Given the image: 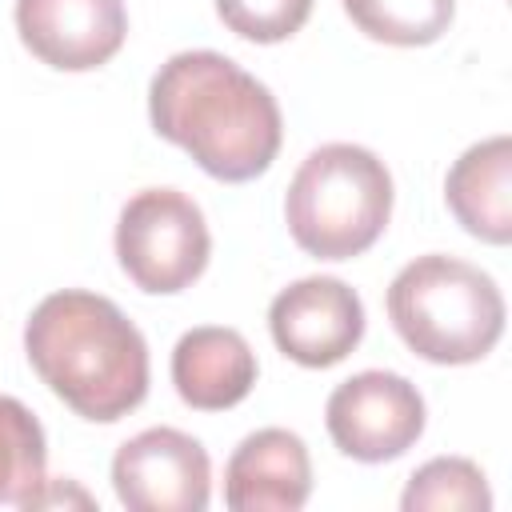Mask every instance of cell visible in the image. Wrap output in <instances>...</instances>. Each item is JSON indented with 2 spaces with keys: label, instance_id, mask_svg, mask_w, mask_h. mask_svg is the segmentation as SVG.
<instances>
[{
  "label": "cell",
  "instance_id": "1",
  "mask_svg": "<svg viewBox=\"0 0 512 512\" xmlns=\"http://www.w3.org/2000/svg\"><path fill=\"white\" fill-rule=\"evenodd\" d=\"M148 120L160 140L184 148L224 184L264 176L284 140V116L268 84L212 48L176 52L156 68Z\"/></svg>",
  "mask_w": 512,
  "mask_h": 512
},
{
  "label": "cell",
  "instance_id": "2",
  "mask_svg": "<svg viewBox=\"0 0 512 512\" xmlns=\"http://www.w3.org/2000/svg\"><path fill=\"white\" fill-rule=\"evenodd\" d=\"M24 352L52 396L84 420L112 424L148 396V344L108 296H44L24 324Z\"/></svg>",
  "mask_w": 512,
  "mask_h": 512
},
{
  "label": "cell",
  "instance_id": "3",
  "mask_svg": "<svg viewBox=\"0 0 512 512\" xmlns=\"http://www.w3.org/2000/svg\"><path fill=\"white\" fill-rule=\"evenodd\" d=\"M504 316L496 280L460 256H416L388 284V320L428 364L484 360L504 336Z\"/></svg>",
  "mask_w": 512,
  "mask_h": 512
},
{
  "label": "cell",
  "instance_id": "4",
  "mask_svg": "<svg viewBox=\"0 0 512 512\" xmlns=\"http://www.w3.org/2000/svg\"><path fill=\"white\" fill-rule=\"evenodd\" d=\"M392 216V172L360 144L312 148L284 196L292 240L316 260H352L368 252Z\"/></svg>",
  "mask_w": 512,
  "mask_h": 512
},
{
  "label": "cell",
  "instance_id": "5",
  "mask_svg": "<svg viewBox=\"0 0 512 512\" xmlns=\"http://www.w3.org/2000/svg\"><path fill=\"white\" fill-rule=\"evenodd\" d=\"M212 232L200 204L176 188L136 192L116 220V260L124 276L152 296H176L204 276Z\"/></svg>",
  "mask_w": 512,
  "mask_h": 512
},
{
  "label": "cell",
  "instance_id": "6",
  "mask_svg": "<svg viewBox=\"0 0 512 512\" xmlns=\"http://www.w3.org/2000/svg\"><path fill=\"white\" fill-rule=\"evenodd\" d=\"M424 420L428 412L416 384L384 368H368L340 380L324 404L332 444L360 464H384L404 456L420 440Z\"/></svg>",
  "mask_w": 512,
  "mask_h": 512
},
{
  "label": "cell",
  "instance_id": "7",
  "mask_svg": "<svg viewBox=\"0 0 512 512\" xmlns=\"http://www.w3.org/2000/svg\"><path fill=\"white\" fill-rule=\"evenodd\" d=\"M112 488L128 512H204L212 500V460L180 428H144L116 448Z\"/></svg>",
  "mask_w": 512,
  "mask_h": 512
},
{
  "label": "cell",
  "instance_id": "8",
  "mask_svg": "<svg viewBox=\"0 0 512 512\" xmlns=\"http://www.w3.org/2000/svg\"><path fill=\"white\" fill-rule=\"evenodd\" d=\"M276 348L304 368H332L364 340V300L336 276H304L268 304Z\"/></svg>",
  "mask_w": 512,
  "mask_h": 512
},
{
  "label": "cell",
  "instance_id": "9",
  "mask_svg": "<svg viewBox=\"0 0 512 512\" xmlns=\"http://www.w3.org/2000/svg\"><path fill=\"white\" fill-rule=\"evenodd\" d=\"M20 44L48 68L92 72L128 36L124 0H16Z\"/></svg>",
  "mask_w": 512,
  "mask_h": 512
},
{
  "label": "cell",
  "instance_id": "10",
  "mask_svg": "<svg viewBox=\"0 0 512 512\" xmlns=\"http://www.w3.org/2000/svg\"><path fill=\"white\" fill-rule=\"evenodd\" d=\"M312 496L308 444L288 428L248 432L224 468V504L232 512H296Z\"/></svg>",
  "mask_w": 512,
  "mask_h": 512
},
{
  "label": "cell",
  "instance_id": "11",
  "mask_svg": "<svg viewBox=\"0 0 512 512\" xmlns=\"http://www.w3.org/2000/svg\"><path fill=\"white\" fill-rule=\"evenodd\" d=\"M256 352L252 344L224 324L188 328L172 348V384L176 396L196 412L236 408L256 384Z\"/></svg>",
  "mask_w": 512,
  "mask_h": 512
},
{
  "label": "cell",
  "instance_id": "12",
  "mask_svg": "<svg viewBox=\"0 0 512 512\" xmlns=\"http://www.w3.org/2000/svg\"><path fill=\"white\" fill-rule=\"evenodd\" d=\"M444 204L468 236L484 244L512 240V140L504 132L460 152L444 176Z\"/></svg>",
  "mask_w": 512,
  "mask_h": 512
},
{
  "label": "cell",
  "instance_id": "13",
  "mask_svg": "<svg viewBox=\"0 0 512 512\" xmlns=\"http://www.w3.org/2000/svg\"><path fill=\"white\" fill-rule=\"evenodd\" d=\"M44 468L48 444L40 420L16 396H0V504L28 508V500L48 480Z\"/></svg>",
  "mask_w": 512,
  "mask_h": 512
},
{
  "label": "cell",
  "instance_id": "14",
  "mask_svg": "<svg viewBox=\"0 0 512 512\" xmlns=\"http://www.w3.org/2000/svg\"><path fill=\"white\" fill-rule=\"evenodd\" d=\"M344 12L368 40L424 48L448 32L456 0H344Z\"/></svg>",
  "mask_w": 512,
  "mask_h": 512
},
{
  "label": "cell",
  "instance_id": "15",
  "mask_svg": "<svg viewBox=\"0 0 512 512\" xmlns=\"http://www.w3.org/2000/svg\"><path fill=\"white\" fill-rule=\"evenodd\" d=\"M400 508L404 512H488L492 508L488 476L468 456H436L408 476L400 492Z\"/></svg>",
  "mask_w": 512,
  "mask_h": 512
},
{
  "label": "cell",
  "instance_id": "16",
  "mask_svg": "<svg viewBox=\"0 0 512 512\" xmlns=\"http://www.w3.org/2000/svg\"><path fill=\"white\" fill-rule=\"evenodd\" d=\"M216 16L240 40L280 44L308 24L312 0H216Z\"/></svg>",
  "mask_w": 512,
  "mask_h": 512
}]
</instances>
